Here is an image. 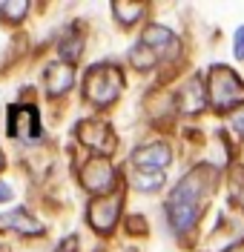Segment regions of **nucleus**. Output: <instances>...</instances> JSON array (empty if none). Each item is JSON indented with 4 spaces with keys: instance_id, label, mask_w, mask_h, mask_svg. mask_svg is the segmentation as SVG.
<instances>
[{
    "instance_id": "0eeeda50",
    "label": "nucleus",
    "mask_w": 244,
    "mask_h": 252,
    "mask_svg": "<svg viewBox=\"0 0 244 252\" xmlns=\"http://www.w3.org/2000/svg\"><path fill=\"white\" fill-rule=\"evenodd\" d=\"M9 132L23 143H35L40 138V115L32 103H17L9 109Z\"/></svg>"
},
{
    "instance_id": "4468645a",
    "label": "nucleus",
    "mask_w": 244,
    "mask_h": 252,
    "mask_svg": "<svg viewBox=\"0 0 244 252\" xmlns=\"http://www.w3.org/2000/svg\"><path fill=\"white\" fill-rule=\"evenodd\" d=\"M112 15L121 26H132L135 20H141L144 15V3H127V0H115L112 3Z\"/></svg>"
},
{
    "instance_id": "aec40b11",
    "label": "nucleus",
    "mask_w": 244,
    "mask_h": 252,
    "mask_svg": "<svg viewBox=\"0 0 244 252\" xmlns=\"http://www.w3.org/2000/svg\"><path fill=\"white\" fill-rule=\"evenodd\" d=\"M233 129H236L239 135H244V109L233 115Z\"/></svg>"
},
{
    "instance_id": "a211bd4d",
    "label": "nucleus",
    "mask_w": 244,
    "mask_h": 252,
    "mask_svg": "<svg viewBox=\"0 0 244 252\" xmlns=\"http://www.w3.org/2000/svg\"><path fill=\"white\" fill-rule=\"evenodd\" d=\"M55 252H78V238H75V235L64 238V241L58 244V250H55Z\"/></svg>"
},
{
    "instance_id": "b1692460",
    "label": "nucleus",
    "mask_w": 244,
    "mask_h": 252,
    "mask_svg": "<svg viewBox=\"0 0 244 252\" xmlns=\"http://www.w3.org/2000/svg\"><path fill=\"white\" fill-rule=\"evenodd\" d=\"M0 169H3V152H0Z\"/></svg>"
},
{
    "instance_id": "dca6fc26",
    "label": "nucleus",
    "mask_w": 244,
    "mask_h": 252,
    "mask_svg": "<svg viewBox=\"0 0 244 252\" xmlns=\"http://www.w3.org/2000/svg\"><path fill=\"white\" fill-rule=\"evenodd\" d=\"M29 12V0H6L0 3V20L6 23H20Z\"/></svg>"
},
{
    "instance_id": "6ab92c4d",
    "label": "nucleus",
    "mask_w": 244,
    "mask_h": 252,
    "mask_svg": "<svg viewBox=\"0 0 244 252\" xmlns=\"http://www.w3.org/2000/svg\"><path fill=\"white\" fill-rule=\"evenodd\" d=\"M236 58L244 61V26H239V32H236Z\"/></svg>"
},
{
    "instance_id": "f8f14e48",
    "label": "nucleus",
    "mask_w": 244,
    "mask_h": 252,
    "mask_svg": "<svg viewBox=\"0 0 244 252\" xmlns=\"http://www.w3.org/2000/svg\"><path fill=\"white\" fill-rule=\"evenodd\" d=\"M72 83H75V69H72V63L58 61V63H49L46 66V72H43V86H46V92L52 94V97L66 94L72 89Z\"/></svg>"
},
{
    "instance_id": "1a4fd4ad",
    "label": "nucleus",
    "mask_w": 244,
    "mask_h": 252,
    "mask_svg": "<svg viewBox=\"0 0 244 252\" xmlns=\"http://www.w3.org/2000/svg\"><path fill=\"white\" fill-rule=\"evenodd\" d=\"M141 43L152 49L158 55V61H175L181 55V40L167 26H146L141 34Z\"/></svg>"
},
{
    "instance_id": "39448f33",
    "label": "nucleus",
    "mask_w": 244,
    "mask_h": 252,
    "mask_svg": "<svg viewBox=\"0 0 244 252\" xmlns=\"http://www.w3.org/2000/svg\"><path fill=\"white\" fill-rule=\"evenodd\" d=\"M121 204H124L121 189H115V192H109V195H101V198H95V201L89 204V212H86L89 226H92L95 232H101V235H109V232L115 229V223H118Z\"/></svg>"
},
{
    "instance_id": "412c9836",
    "label": "nucleus",
    "mask_w": 244,
    "mask_h": 252,
    "mask_svg": "<svg viewBox=\"0 0 244 252\" xmlns=\"http://www.w3.org/2000/svg\"><path fill=\"white\" fill-rule=\"evenodd\" d=\"M6 201H12V187L6 181H0V204H6Z\"/></svg>"
},
{
    "instance_id": "f3484780",
    "label": "nucleus",
    "mask_w": 244,
    "mask_h": 252,
    "mask_svg": "<svg viewBox=\"0 0 244 252\" xmlns=\"http://www.w3.org/2000/svg\"><path fill=\"white\" fill-rule=\"evenodd\" d=\"M130 63L135 66V69H141V72H146V69H152L155 63H158V55L152 52L149 46H144V43H138V46L130 52Z\"/></svg>"
},
{
    "instance_id": "5701e85b",
    "label": "nucleus",
    "mask_w": 244,
    "mask_h": 252,
    "mask_svg": "<svg viewBox=\"0 0 244 252\" xmlns=\"http://www.w3.org/2000/svg\"><path fill=\"white\" fill-rule=\"evenodd\" d=\"M230 252H244V238H242V241H239V244H236V247H233Z\"/></svg>"
},
{
    "instance_id": "f03ea898",
    "label": "nucleus",
    "mask_w": 244,
    "mask_h": 252,
    "mask_svg": "<svg viewBox=\"0 0 244 252\" xmlns=\"http://www.w3.org/2000/svg\"><path fill=\"white\" fill-rule=\"evenodd\" d=\"M124 92V75L115 63H95L83 78V94L92 106H109Z\"/></svg>"
},
{
    "instance_id": "7ed1b4c3",
    "label": "nucleus",
    "mask_w": 244,
    "mask_h": 252,
    "mask_svg": "<svg viewBox=\"0 0 244 252\" xmlns=\"http://www.w3.org/2000/svg\"><path fill=\"white\" fill-rule=\"evenodd\" d=\"M207 97H210L212 109L230 112L244 103V83L227 66H210V72H207Z\"/></svg>"
},
{
    "instance_id": "2eb2a0df",
    "label": "nucleus",
    "mask_w": 244,
    "mask_h": 252,
    "mask_svg": "<svg viewBox=\"0 0 244 252\" xmlns=\"http://www.w3.org/2000/svg\"><path fill=\"white\" fill-rule=\"evenodd\" d=\"M164 175L167 172H135V169H132L130 184L135 189H141V192H155V189L164 187Z\"/></svg>"
},
{
    "instance_id": "4be33fe9",
    "label": "nucleus",
    "mask_w": 244,
    "mask_h": 252,
    "mask_svg": "<svg viewBox=\"0 0 244 252\" xmlns=\"http://www.w3.org/2000/svg\"><path fill=\"white\" fill-rule=\"evenodd\" d=\"M233 201H236V204H239V206H242V209H244V189H239V192L233 195Z\"/></svg>"
},
{
    "instance_id": "20e7f679",
    "label": "nucleus",
    "mask_w": 244,
    "mask_h": 252,
    "mask_svg": "<svg viewBox=\"0 0 244 252\" xmlns=\"http://www.w3.org/2000/svg\"><path fill=\"white\" fill-rule=\"evenodd\" d=\"M81 184H83L86 192H92L98 198H101V195H109V192H115V184H118L115 166L101 155L89 158L81 169Z\"/></svg>"
},
{
    "instance_id": "9b49d317",
    "label": "nucleus",
    "mask_w": 244,
    "mask_h": 252,
    "mask_svg": "<svg viewBox=\"0 0 244 252\" xmlns=\"http://www.w3.org/2000/svg\"><path fill=\"white\" fill-rule=\"evenodd\" d=\"M207 100L210 97H207V89H204V80L193 75L178 92V112L181 115H198V112H204Z\"/></svg>"
},
{
    "instance_id": "423d86ee",
    "label": "nucleus",
    "mask_w": 244,
    "mask_h": 252,
    "mask_svg": "<svg viewBox=\"0 0 244 252\" xmlns=\"http://www.w3.org/2000/svg\"><path fill=\"white\" fill-rule=\"evenodd\" d=\"M75 135L86 149H92L101 158H106L115 149V132L104 121H81L75 126Z\"/></svg>"
},
{
    "instance_id": "9d476101",
    "label": "nucleus",
    "mask_w": 244,
    "mask_h": 252,
    "mask_svg": "<svg viewBox=\"0 0 244 252\" xmlns=\"http://www.w3.org/2000/svg\"><path fill=\"white\" fill-rule=\"evenodd\" d=\"M0 232H20V235H43V223L29 209H9L0 215Z\"/></svg>"
},
{
    "instance_id": "6e6552de",
    "label": "nucleus",
    "mask_w": 244,
    "mask_h": 252,
    "mask_svg": "<svg viewBox=\"0 0 244 252\" xmlns=\"http://www.w3.org/2000/svg\"><path fill=\"white\" fill-rule=\"evenodd\" d=\"M132 169L135 172H167L170 160H173V152L167 143H144L132 152Z\"/></svg>"
},
{
    "instance_id": "ddd939ff",
    "label": "nucleus",
    "mask_w": 244,
    "mask_h": 252,
    "mask_svg": "<svg viewBox=\"0 0 244 252\" xmlns=\"http://www.w3.org/2000/svg\"><path fill=\"white\" fill-rule=\"evenodd\" d=\"M81 49H83V34L78 32V26H69V32H66L64 37H61V43H58V52H61V58H64L66 63L78 61Z\"/></svg>"
},
{
    "instance_id": "f257e3e1",
    "label": "nucleus",
    "mask_w": 244,
    "mask_h": 252,
    "mask_svg": "<svg viewBox=\"0 0 244 252\" xmlns=\"http://www.w3.org/2000/svg\"><path fill=\"white\" fill-rule=\"evenodd\" d=\"M207 175L210 169L207 166H198L190 175H184L178 181V187L170 192L167 198V218H170V226L175 232H190L195 226V220L201 215V198L207 192Z\"/></svg>"
}]
</instances>
